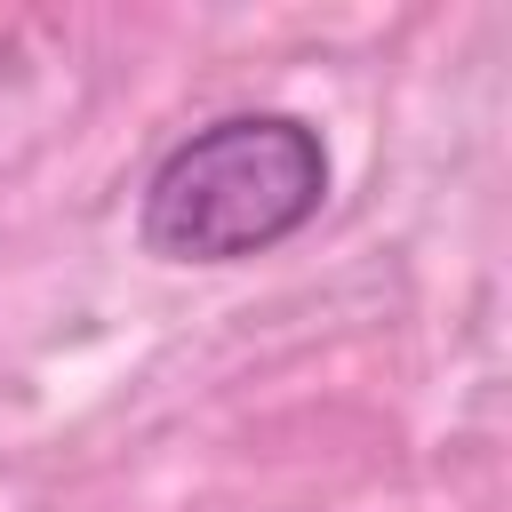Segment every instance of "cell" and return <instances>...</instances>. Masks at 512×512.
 I'll return each mask as SVG.
<instances>
[{"label": "cell", "mask_w": 512, "mask_h": 512, "mask_svg": "<svg viewBox=\"0 0 512 512\" xmlns=\"http://www.w3.org/2000/svg\"><path fill=\"white\" fill-rule=\"evenodd\" d=\"M328 200V144L296 112H232L192 128L144 184V248L160 264H240L304 232Z\"/></svg>", "instance_id": "cell-1"}]
</instances>
